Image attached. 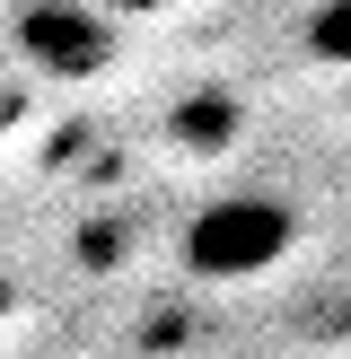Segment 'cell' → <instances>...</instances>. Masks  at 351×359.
<instances>
[{
	"label": "cell",
	"instance_id": "obj_1",
	"mask_svg": "<svg viewBox=\"0 0 351 359\" xmlns=\"http://www.w3.org/2000/svg\"><path fill=\"white\" fill-rule=\"evenodd\" d=\"M298 245V210L281 193H220L185 219V272L202 280H263Z\"/></svg>",
	"mask_w": 351,
	"mask_h": 359
},
{
	"label": "cell",
	"instance_id": "obj_2",
	"mask_svg": "<svg viewBox=\"0 0 351 359\" xmlns=\"http://www.w3.org/2000/svg\"><path fill=\"white\" fill-rule=\"evenodd\" d=\"M18 53L44 79H97L114 62V18L97 0H27L18 9Z\"/></svg>",
	"mask_w": 351,
	"mask_h": 359
},
{
	"label": "cell",
	"instance_id": "obj_3",
	"mask_svg": "<svg viewBox=\"0 0 351 359\" xmlns=\"http://www.w3.org/2000/svg\"><path fill=\"white\" fill-rule=\"evenodd\" d=\"M307 53H316V62H343V70H351V0H325V9L307 18Z\"/></svg>",
	"mask_w": 351,
	"mask_h": 359
},
{
	"label": "cell",
	"instance_id": "obj_4",
	"mask_svg": "<svg viewBox=\"0 0 351 359\" xmlns=\"http://www.w3.org/2000/svg\"><path fill=\"white\" fill-rule=\"evenodd\" d=\"M105 18H150V9H167V0H97Z\"/></svg>",
	"mask_w": 351,
	"mask_h": 359
},
{
	"label": "cell",
	"instance_id": "obj_5",
	"mask_svg": "<svg viewBox=\"0 0 351 359\" xmlns=\"http://www.w3.org/2000/svg\"><path fill=\"white\" fill-rule=\"evenodd\" d=\"M9 316H18V280L0 272V325H9Z\"/></svg>",
	"mask_w": 351,
	"mask_h": 359
}]
</instances>
